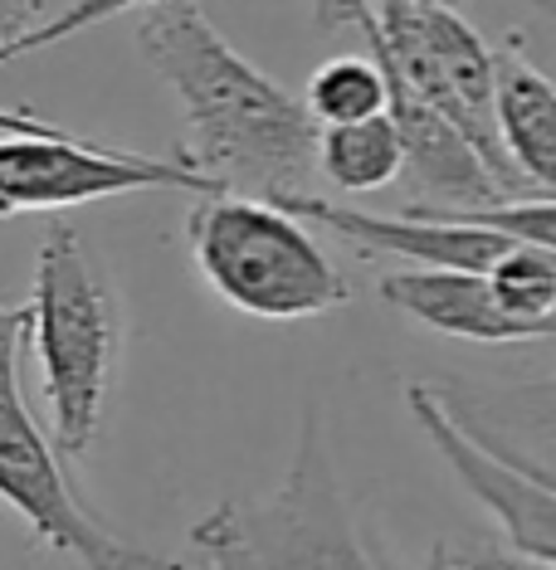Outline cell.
Wrapping results in <instances>:
<instances>
[{"label": "cell", "instance_id": "obj_11", "mask_svg": "<svg viewBox=\"0 0 556 570\" xmlns=\"http://www.w3.org/2000/svg\"><path fill=\"white\" fill-rule=\"evenodd\" d=\"M400 137L386 112L361 122L318 127V176H328L347 196H367V190H386L400 176Z\"/></svg>", "mask_w": 556, "mask_h": 570}, {"label": "cell", "instance_id": "obj_9", "mask_svg": "<svg viewBox=\"0 0 556 570\" xmlns=\"http://www.w3.org/2000/svg\"><path fill=\"white\" fill-rule=\"evenodd\" d=\"M381 297L416 317L420 327H435L459 342H542V336L517 322L503 297L494 293L488 274H459V268H400L381 278Z\"/></svg>", "mask_w": 556, "mask_h": 570}, {"label": "cell", "instance_id": "obj_15", "mask_svg": "<svg viewBox=\"0 0 556 570\" xmlns=\"http://www.w3.org/2000/svg\"><path fill=\"white\" fill-rule=\"evenodd\" d=\"M425 570H556V561H542V556H527L517 547H498V541L439 537Z\"/></svg>", "mask_w": 556, "mask_h": 570}, {"label": "cell", "instance_id": "obj_18", "mask_svg": "<svg viewBox=\"0 0 556 570\" xmlns=\"http://www.w3.org/2000/svg\"><path fill=\"white\" fill-rule=\"evenodd\" d=\"M0 132H10V137H55V132H69V127L45 122V118H25V112H0Z\"/></svg>", "mask_w": 556, "mask_h": 570}, {"label": "cell", "instance_id": "obj_8", "mask_svg": "<svg viewBox=\"0 0 556 570\" xmlns=\"http://www.w3.org/2000/svg\"><path fill=\"white\" fill-rule=\"evenodd\" d=\"M293 219H313L328 225L332 235H342L347 244L367 254H386V258H410L416 268H459V274H488L513 244L488 225H474L455 210H435V205H406L400 215H371V210H352L338 200H318V196H289L279 200Z\"/></svg>", "mask_w": 556, "mask_h": 570}, {"label": "cell", "instance_id": "obj_6", "mask_svg": "<svg viewBox=\"0 0 556 570\" xmlns=\"http://www.w3.org/2000/svg\"><path fill=\"white\" fill-rule=\"evenodd\" d=\"M137 190H191L220 196L196 171L172 157H142L103 141H84L79 132L55 137H10L0 132V219L35 210H69V205L137 196Z\"/></svg>", "mask_w": 556, "mask_h": 570}, {"label": "cell", "instance_id": "obj_16", "mask_svg": "<svg viewBox=\"0 0 556 570\" xmlns=\"http://www.w3.org/2000/svg\"><path fill=\"white\" fill-rule=\"evenodd\" d=\"M313 20H318V30H347V24L367 30L371 0H313Z\"/></svg>", "mask_w": 556, "mask_h": 570}, {"label": "cell", "instance_id": "obj_2", "mask_svg": "<svg viewBox=\"0 0 556 570\" xmlns=\"http://www.w3.org/2000/svg\"><path fill=\"white\" fill-rule=\"evenodd\" d=\"M25 352L40 361V395L64 463L84 459L103 430L123 356V307L79 229H55L35 258Z\"/></svg>", "mask_w": 556, "mask_h": 570}, {"label": "cell", "instance_id": "obj_10", "mask_svg": "<svg viewBox=\"0 0 556 570\" xmlns=\"http://www.w3.org/2000/svg\"><path fill=\"white\" fill-rule=\"evenodd\" d=\"M494 127L498 147L527 186H556V88L517 45L494 49Z\"/></svg>", "mask_w": 556, "mask_h": 570}, {"label": "cell", "instance_id": "obj_13", "mask_svg": "<svg viewBox=\"0 0 556 570\" xmlns=\"http://www.w3.org/2000/svg\"><path fill=\"white\" fill-rule=\"evenodd\" d=\"M488 283L503 297V307L527 322L542 342L556 332V249L552 244H513L488 268Z\"/></svg>", "mask_w": 556, "mask_h": 570}, {"label": "cell", "instance_id": "obj_5", "mask_svg": "<svg viewBox=\"0 0 556 570\" xmlns=\"http://www.w3.org/2000/svg\"><path fill=\"white\" fill-rule=\"evenodd\" d=\"M25 361V303H0V502H10L35 541L84 570H181L172 561H157L152 551L127 547L113 537L94 512L84 508L74 478L64 473V459L55 439L35 420L30 400L20 385Z\"/></svg>", "mask_w": 556, "mask_h": 570}, {"label": "cell", "instance_id": "obj_1", "mask_svg": "<svg viewBox=\"0 0 556 570\" xmlns=\"http://www.w3.org/2000/svg\"><path fill=\"white\" fill-rule=\"evenodd\" d=\"M147 69L181 102V161L220 196L289 200L308 196L318 176V122L264 69H254L225 35L205 20L196 0L147 6L137 24Z\"/></svg>", "mask_w": 556, "mask_h": 570}, {"label": "cell", "instance_id": "obj_3", "mask_svg": "<svg viewBox=\"0 0 556 570\" xmlns=\"http://www.w3.org/2000/svg\"><path fill=\"white\" fill-rule=\"evenodd\" d=\"M191 551L205 570H386L342 498L318 414L303 420L283 483L225 498L191 527Z\"/></svg>", "mask_w": 556, "mask_h": 570}, {"label": "cell", "instance_id": "obj_19", "mask_svg": "<svg viewBox=\"0 0 556 570\" xmlns=\"http://www.w3.org/2000/svg\"><path fill=\"white\" fill-rule=\"evenodd\" d=\"M449 6H459V0H449Z\"/></svg>", "mask_w": 556, "mask_h": 570}, {"label": "cell", "instance_id": "obj_12", "mask_svg": "<svg viewBox=\"0 0 556 570\" xmlns=\"http://www.w3.org/2000/svg\"><path fill=\"white\" fill-rule=\"evenodd\" d=\"M308 118L318 127H338V122H361L386 112V73L377 69L371 55H342L313 69L303 98Z\"/></svg>", "mask_w": 556, "mask_h": 570}, {"label": "cell", "instance_id": "obj_20", "mask_svg": "<svg viewBox=\"0 0 556 570\" xmlns=\"http://www.w3.org/2000/svg\"><path fill=\"white\" fill-rule=\"evenodd\" d=\"M196 570H205V566H196Z\"/></svg>", "mask_w": 556, "mask_h": 570}, {"label": "cell", "instance_id": "obj_14", "mask_svg": "<svg viewBox=\"0 0 556 570\" xmlns=\"http://www.w3.org/2000/svg\"><path fill=\"white\" fill-rule=\"evenodd\" d=\"M137 6H162V0H74V6H64L59 16L35 20L25 35H16V40L0 45V63L25 59V55H40V49L59 45V40H74V35L94 30V24L113 20V16H127V10H137Z\"/></svg>", "mask_w": 556, "mask_h": 570}, {"label": "cell", "instance_id": "obj_17", "mask_svg": "<svg viewBox=\"0 0 556 570\" xmlns=\"http://www.w3.org/2000/svg\"><path fill=\"white\" fill-rule=\"evenodd\" d=\"M40 10H45V0H0V45L30 30L40 20Z\"/></svg>", "mask_w": 556, "mask_h": 570}, {"label": "cell", "instance_id": "obj_4", "mask_svg": "<svg viewBox=\"0 0 556 570\" xmlns=\"http://www.w3.org/2000/svg\"><path fill=\"white\" fill-rule=\"evenodd\" d=\"M201 278L235 313L264 322H303L338 313L347 278L322 244L283 205L250 196H201L186 219Z\"/></svg>", "mask_w": 556, "mask_h": 570}, {"label": "cell", "instance_id": "obj_7", "mask_svg": "<svg viewBox=\"0 0 556 570\" xmlns=\"http://www.w3.org/2000/svg\"><path fill=\"white\" fill-rule=\"evenodd\" d=\"M406 400H410L416 424L439 449V459L498 517L508 547L542 556V561H556V492H552L547 469H523V463L503 459L498 449H488L474 430H464L459 414L430 385H410Z\"/></svg>", "mask_w": 556, "mask_h": 570}]
</instances>
